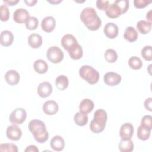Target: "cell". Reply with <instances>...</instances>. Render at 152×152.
<instances>
[{
	"label": "cell",
	"instance_id": "cell-12",
	"mask_svg": "<svg viewBox=\"0 0 152 152\" xmlns=\"http://www.w3.org/2000/svg\"><path fill=\"white\" fill-rule=\"evenodd\" d=\"M103 32L106 37L110 39L117 37L119 33L118 26L113 23H107L104 27Z\"/></svg>",
	"mask_w": 152,
	"mask_h": 152
},
{
	"label": "cell",
	"instance_id": "cell-36",
	"mask_svg": "<svg viewBox=\"0 0 152 152\" xmlns=\"http://www.w3.org/2000/svg\"><path fill=\"white\" fill-rule=\"evenodd\" d=\"M152 117L150 115L144 116L141 121V125L151 131L152 128Z\"/></svg>",
	"mask_w": 152,
	"mask_h": 152
},
{
	"label": "cell",
	"instance_id": "cell-19",
	"mask_svg": "<svg viewBox=\"0 0 152 152\" xmlns=\"http://www.w3.org/2000/svg\"><path fill=\"white\" fill-rule=\"evenodd\" d=\"M1 45L3 46L8 47L12 45L14 40V36L11 31L4 30L1 33Z\"/></svg>",
	"mask_w": 152,
	"mask_h": 152
},
{
	"label": "cell",
	"instance_id": "cell-20",
	"mask_svg": "<svg viewBox=\"0 0 152 152\" xmlns=\"http://www.w3.org/2000/svg\"><path fill=\"white\" fill-rule=\"evenodd\" d=\"M138 37V32L134 27L129 26L125 28L124 33V37L125 40L129 42H133L137 40Z\"/></svg>",
	"mask_w": 152,
	"mask_h": 152
},
{
	"label": "cell",
	"instance_id": "cell-44",
	"mask_svg": "<svg viewBox=\"0 0 152 152\" xmlns=\"http://www.w3.org/2000/svg\"><path fill=\"white\" fill-rule=\"evenodd\" d=\"M47 2L52 4H58L62 2L61 0H47Z\"/></svg>",
	"mask_w": 152,
	"mask_h": 152
},
{
	"label": "cell",
	"instance_id": "cell-43",
	"mask_svg": "<svg viewBox=\"0 0 152 152\" xmlns=\"http://www.w3.org/2000/svg\"><path fill=\"white\" fill-rule=\"evenodd\" d=\"M37 0H25L24 1V2L25 4L27 5V6H30V7H31V6H34L36 3H37Z\"/></svg>",
	"mask_w": 152,
	"mask_h": 152
},
{
	"label": "cell",
	"instance_id": "cell-22",
	"mask_svg": "<svg viewBox=\"0 0 152 152\" xmlns=\"http://www.w3.org/2000/svg\"><path fill=\"white\" fill-rule=\"evenodd\" d=\"M68 52L71 58L74 60L80 59L82 58L83 54L82 48L78 43H77L74 46L69 49L68 50Z\"/></svg>",
	"mask_w": 152,
	"mask_h": 152
},
{
	"label": "cell",
	"instance_id": "cell-2",
	"mask_svg": "<svg viewBox=\"0 0 152 152\" xmlns=\"http://www.w3.org/2000/svg\"><path fill=\"white\" fill-rule=\"evenodd\" d=\"M28 127L36 141L39 143H43L48 140L49 134L43 121L39 119L31 120Z\"/></svg>",
	"mask_w": 152,
	"mask_h": 152
},
{
	"label": "cell",
	"instance_id": "cell-18",
	"mask_svg": "<svg viewBox=\"0 0 152 152\" xmlns=\"http://www.w3.org/2000/svg\"><path fill=\"white\" fill-rule=\"evenodd\" d=\"M106 15L110 18H115L122 14L119 6L114 2L109 4L107 9L105 10Z\"/></svg>",
	"mask_w": 152,
	"mask_h": 152
},
{
	"label": "cell",
	"instance_id": "cell-11",
	"mask_svg": "<svg viewBox=\"0 0 152 152\" xmlns=\"http://www.w3.org/2000/svg\"><path fill=\"white\" fill-rule=\"evenodd\" d=\"M52 91V86L51 84L47 81L40 83L37 88L38 95L42 97L45 98L49 97Z\"/></svg>",
	"mask_w": 152,
	"mask_h": 152
},
{
	"label": "cell",
	"instance_id": "cell-24",
	"mask_svg": "<svg viewBox=\"0 0 152 152\" xmlns=\"http://www.w3.org/2000/svg\"><path fill=\"white\" fill-rule=\"evenodd\" d=\"M119 150L121 152H131L134 150V142L130 140H121L119 143Z\"/></svg>",
	"mask_w": 152,
	"mask_h": 152
},
{
	"label": "cell",
	"instance_id": "cell-7",
	"mask_svg": "<svg viewBox=\"0 0 152 152\" xmlns=\"http://www.w3.org/2000/svg\"><path fill=\"white\" fill-rule=\"evenodd\" d=\"M121 76L114 72H106L103 77L104 83L109 86H115L119 84L121 81Z\"/></svg>",
	"mask_w": 152,
	"mask_h": 152
},
{
	"label": "cell",
	"instance_id": "cell-34",
	"mask_svg": "<svg viewBox=\"0 0 152 152\" xmlns=\"http://www.w3.org/2000/svg\"><path fill=\"white\" fill-rule=\"evenodd\" d=\"M0 151L17 152L18 148L15 144L12 143L1 144L0 145Z\"/></svg>",
	"mask_w": 152,
	"mask_h": 152
},
{
	"label": "cell",
	"instance_id": "cell-14",
	"mask_svg": "<svg viewBox=\"0 0 152 152\" xmlns=\"http://www.w3.org/2000/svg\"><path fill=\"white\" fill-rule=\"evenodd\" d=\"M61 42L62 46L67 51L78 43L74 36L71 34H65L61 39Z\"/></svg>",
	"mask_w": 152,
	"mask_h": 152
},
{
	"label": "cell",
	"instance_id": "cell-38",
	"mask_svg": "<svg viewBox=\"0 0 152 152\" xmlns=\"http://www.w3.org/2000/svg\"><path fill=\"white\" fill-rule=\"evenodd\" d=\"M150 3H151V1H148L146 0H135L134 1L135 7L138 9L145 8Z\"/></svg>",
	"mask_w": 152,
	"mask_h": 152
},
{
	"label": "cell",
	"instance_id": "cell-32",
	"mask_svg": "<svg viewBox=\"0 0 152 152\" xmlns=\"http://www.w3.org/2000/svg\"><path fill=\"white\" fill-rule=\"evenodd\" d=\"M39 24V21L35 17H30L27 21L26 22V27L30 30H35Z\"/></svg>",
	"mask_w": 152,
	"mask_h": 152
},
{
	"label": "cell",
	"instance_id": "cell-30",
	"mask_svg": "<svg viewBox=\"0 0 152 152\" xmlns=\"http://www.w3.org/2000/svg\"><path fill=\"white\" fill-rule=\"evenodd\" d=\"M128 65L132 69L137 70L142 67V61L141 59L137 56H134L131 57L128 60Z\"/></svg>",
	"mask_w": 152,
	"mask_h": 152
},
{
	"label": "cell",
	"instance_id": "cell-31",
	"mask_svg": "<svg viewBox=\"0 0 152 152\" xmlns=\"http://www.w3.org/2000/svg\"><path fill=\"white\" fill-rule=\"evenodd\" d=\"M104 57L106 61L108 62L113 63L116 62L118 59V54L114 49H108L105 51Z\"/></svg>",
	"mask_w": 152,
	"mask_h": 152
},
{
	"label": "cell",
	"instance_id": "cell-42",
	"mask_svg": "<svg viewBox=\"0 0 152 152\" xmlns=\"http://www.w3.org/2000/svg\"><path fill=\"white\" fill-rule=\"evenodd\" d=\"M3 1L8 5L13 6L16 5L19 2V0H4Z\"/></svg>",
	"mask_w": 152,
	"mask_h": 152
},
{
	"label": "cell",
	"instance_id": "cell-29",
	"mask_svg": "<svg viewBox=\"0 0 152 152\" xmlns=\"http://www.w3.org/2000/svg\"><path fill=\"white\" fill-rule=\"evenodd\" d=\"M150 132L151 130L140 125L137 129V137L140 140L145 141L149 138Z\"/></svg>",
	"mask_w": 152,
	"mask_h": 152
},
{
	"label": "cell",
	"instance_id": "cell-45",
	"mask_svg": "<svg viewBox=\"0 0 152 152\" xmlns=\"http://www.w3.org/2000/svg\"><path fill=\"white\" fill-rule=\"evenodd\" d=\"M151 10H150L148 11V12L147 13V15H146L147 19H148L150 21L149 22H150V23H151Z\"/></svg>",
	"mask_w": 152,
	"mask_h": 152
},
{
	"label": "cell",
	"instance_id": "cell-33",
	"mask_svg": "<svg viewBox=\"0 0 152 152\" xmlns=\"http://www.w3.org/2000/svg\"><path fill=\"white\" fill-rule=\"evenodd\" d=\"M0 15L1 20L2 21H7L10 18V12L8 8L5 4H2L0 7Z\"/></svg>",
	"mask_w": 152,
	"mask_h": 152
},
{
	"label": "cell",
	"instance_id": "cell-3",
	"mask_svg": "<svg viewBox=\"0 0 152 152\" xmlns=\"http://www.w3.org/2000/svg\"><path fill=\"white\" fill-rule=\"evenodd\" d=\"M107 119V115L106 112L102 109H99L94 113L93 119L90 124L91 131L96 134L102 132L106 126Z\"/></svg>",
	"mask_w": 152,
	"mask_h": 152
},
{
	"label": "cell",
	"instance_id": "cell-13",
	"mask_svg": "<svg viewBox=\"0 0 152 152\" xmlns=\"http://www.w3.org/2000/svg\"><path fill=\"white\" fill-rule=\"evenodd\" d=\"M56 26V21L53 17H45L41 23V27L42 30L46 33L52 32Z\"/></svg>",
	"mask_w": 152,
	"mask_h": 152
},
{
	"label": "cell",
	"instance_id": "cell-1",
	"mask_svg": "<svg viewBox=\"0 0 152 152\" xmlns=\"http://www.w3.org/2000/svg\"><path fill=\"white\" fill-rule=\"evenodd\" d=\"M80 17L82 22L91 31L97 30L101 26V19L93 8L86 7L84 8Z\"/></svg>",
	"mask_w": 152,
	"mask_h": 152
},
{
	"label": "cell",
	"instance_id": "cell-23",
	"mask_svg": "<svg viewBox=\"0 0 152 152\" xmlns=\"http://www.w3.org/2000/svg\"><path fill=\"white\" fill-rule=\"evenodd\" d=\"M94 107L93 102L89 99H83L80 103L79 109L80 111L88 113L91 112Z\"/></svg>",
	"mask_w": 152,
	"mask_h": 152
},
{
	"label": "cell",
	"instance_id": "cell-35",
	"mask_svg": "<svg viewBox=\"0 0 152 152\" xmlns=\"http://www.w3.org/2000/svg\"><path fill=\"white\" fill-rule=\"evenodd\" d=\"M141 56L142 58L148 61H151L152 60L151 57V46H144L141 52Z\"/></svg>",
	"mask_w": 152,
	"mask_h": 152
},
{
	"label": "cell",
	"instance_id": "cell-8",
	"mask_svg": "<svg viewBox=\"0 0 152 152\" xmlns=\"http://www.w3.org/2000/svg\"><path fill=\"white\" fill-rule=\"evenodd\" d=\"M6 135L8 139L12 141H17L21 137L22 131L17 125L13 124L7 127Z\"/></svg>",
	"mask_w": 152,
	"mask_h": 152
},
{
	"label": "cell",
	"instance_id": "cell-21",
	"mask_svg": "<svg viewBox=\"0 0 152 152\" xmlns=\"http://www.w3.org/2000/svg\"><path fill=\"white\" fill-rule=\"evenodd\" d=\"M28 43L31 48L33 49L39 48L42 44V37L37 33L31 34L28 37Z\"/></svg>",
	"mask_w": 152,
	"mask_h": 152
},
{
	"label": "cell",
	"instance_id": "cell-26",
	"mask_svg": "<svg viewBox=\"0 0 152 152\" xmlns=\"http://www.w3.org/2000/svg\"><path fill=\"white\" fill-rule=\"evenodd\" d=\"M33 68L36 72L42 74L46 72L48 69V65L45 61L42 59H37L34 62Z\"/></svg>",
	"mask_w": 152,
	"mask_h": 152
},
{
	"label": "cell",
	"instance_id": "cell-16",
	"mask_svg": "<svg viewBox=\"0 0 152 152\" xmlns=\"http://www.w3.org/2000/svg\"><path fill=\"white\" fill-rule=\"evenodd\" d=\"M51 148L56 151H61L65 147V141L64 138L60 135L54 136L50 140Z\"/></svg>",
	"mask_w": 152,
	"mask_h": 152
},
{
	"label": "cell",
	"instance_id": "cell-39",
	"mask_svg": "<svg viewBox=\"0 0 152 152\" xmlns=\"http://www.w3.org/2000/svg\"><path fill=\"white\" fill-rule=\"evenodd\" d=\"M109 5V1L107 0H97L96 1V6L98 9L101 11H104Z\"/></svg>",
	"mask_w": 152,
	"mask_h": 152
},
{
	"label": "cell",
	"instance_id": "cell-17",
	"mask_svg": "<svg viewBox=\"0 0 152 152\" xmlns=\"http://www.w3.org/2000/svg\"><path fill=\"white\" fill-rule=\"evenodd\" d=\"M5 78L8 84L11 86H15L18 83L20 76L19 73L15 70H9L6 72Z\"/></svg>",
	"mask_w": 152,
	"mask_h": 152
},
{
	"label": "cell",
	"instance_id": "cell-27",
	"mask_svg": "<svg viewBox=\"0 0 152 152\" xmlns=\"http://www.w3.org/2000/svg\"><path fill=\"white\" fill-rule=\"evenodd\" d=\"M137 28L143 34L148 33L151 29V23L145 20H140L137 23Z\"/></svg>",
	"mask_w": 152,
	"mask_h": 152
},
{
	"label": "cell",
	"instance_id": "cell-4",
	"mask_svg": "<svg viewBox=\"0 0 152 152\" xmlns=\"http://www.w3.org/2000/svg\"><path fill=\"white\" fill-rule=\"evenodd\" d=\"M79 75L90 84H96L99 79V72L90 65H83L79 69Z\"/></svg>",
	"mask_w": 152,
	"mask_h": 152
},
{
	"label": "cell",
	"instance_id": "cell-28",
	"mask_svg": "<svg viewBox=\"0 0 152 152\" xmlns=\"http://www.w3.org/2000/svg\"><path fill=\"white\" fill-rule=\"evenodd\" d=\"M68 78L64 75H60L55 79V85L60 90H64L66 89L68 87Z\"/></svg>",
	"mask_w": 152,
	"mask_h": 152
},
{
	"label": "cell",
	"instance_id": "cell-40",
	"mask_svg": "<svg viewBox=\"0 0 152 152\" xmlns=\"http://www.w3.org/2000/svg\"><path fill=\"white\" fill-rule=\"evenodd\" d=\"M144 104V107L147 110H148L150 112L152 111V106H151L152 98L151 97H149V98L145 99Z\"/></svg>",
	"mask_w": 152,
	"mask_h": 152
},
{
	"label": "cell",
	"instance_id": "cell-15",
	"mask_svg": "<svg viewBox=\"0 0 152 152\" xmlns=\"http://www.w3.org/2000/svg\"><path fill=\"white\" fill-rule=\"evenodd\" d=\"M59 110L58 103L54 100L46 101L43 104V110L46 115H53Z\"/></svg>",
	"mask_w": 152,
	"mask_h": 152
},
{
	"label": "cell",
	"instance_id": "cell-25",
	"mask_svg": "<svg viewBox=\"0 0 152 152\" xmlns=\"http://www.w3.org/2000/svg\"><path fill=\"white\" fill-rule=\"evenodd\" d=\"M88 118L87 116V113L83 112H77L74 116V121L75 123L78 126H84L88 122Z\"/></svg>",
	"mask_w": 152,
	"mask_h": 152
},
{
	"label": "cell",
	"instance_id": "cell-37",
	"mask_svg": "<svg viewBox=\"0 0 152 152\" xmlns=\"http://www.w3.org/2000/svg\"><path fill=\"white\" fill-rule=\"evenodd\" d=\"M119 7L121 13H125L129 8V1L128 0H116L114 1Z\"/></svg>",
	"mask_w": 152,
	"mask_h": 152
},
{
	"label": "cell",
	"instance_id": "cell-41",
	"mask_svg": "<svg viewBox=\"0 0 152 152\" xmlns=\"http://www.w3.org/2000/svg\"><path fill=\"white\" fill-rule=\"evenodd\" d=\"M25 151H34V152H38L39 150L37 148V147L34 145H30L25 149Z\"/></svg>",
	"mask_w": 152,
	"mask_h": 152
},
{
	"label": "cell",
	"instance_id": "cell-9",
	"mask_svg": "<svg viewBox=\"0 0 152 152\" xmlns=\"http://www.w3.org/2000/svg\"><path fill=\"white\" fill-rule=\"evenodd\" d=\"M134 126L129 122L122 125L119 129V135L121 140H130L134 134Z\"/></svg>",
	"mask_w": 152,
	"mask_h": 152
},
{
	"label": "cell",
	"instance_id": "cell-10",
	"mask_svg": "<svg viewBox=\"0 0 152 152\" xmlns=\"http://www.w3.org/2000/svg\"><path fill=\"white\" fill-rule=\"evenodd\" d=\"M30 17V14L24 8H18L13 14V19L15 22L21 24L26 23Z\"/></svg>",
	"mask_w": 152,
	"mask_h": 152
},
{
	"label": "cell",
	"instance_id": "cell-5",
	"mask_svg": "<svg viewBox=\"0 0 152 152\" xmlns=\"http://www.w3.org/2000/svg\"><path fill=\"white\" fill-rule=\"evenodd\" d=\"M46 58L52 63H59L64 58V53L59 47L51 46L47 50Z\"/></svg>",
	"mask_w": 152,
	"mask_h": 152
},
{
	"label": "cell",
	"instance_id": "cell-6",
	"mask_svg": "<svg viewBox=\"0 0 152 152\" xmlns=\"http://www.w3.org/2000/svg\"><path fill=\"white\" fill-rule=\"evenodd\" d=\"M27 117V113L23 108L14 109L10 115V121L13 124H21L24 122Z\"/></svg>",
	"mask_w": 152,
	"mask_h": 152
}]
</instances>
